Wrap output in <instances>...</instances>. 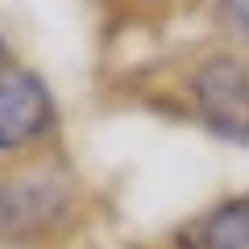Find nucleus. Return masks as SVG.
<instances>
[{
	"label": "nucleus",
	"instance_id": "obj_1",
	"mask_svg": "<svg viewBox=\"0 0 249 249\" xmlns=\"http://www.w3.org/2000/svg\"><path fill=\"white\" fill-rule=\"evenodd\" d=\"M196 108L204 124L224 142L249 145V62L212 58L196 71Z\"/></svg>",
	"mask_w": 249,
	"mask_h": 249
},
{
	"label": "nucleus",
	"instance_id": "obj_2",
	"mask_svg": "<svg viewBox=\"0 0 249 249\" xmlns=\"http://www.w3.org/2000/svg\"><path fill=\"white\" fill-rule=\"evenodd\" d=\"M50 121H54V104L37 75L29 71L0 75V150L37 142L50 129Z\"/></svg>",
	"mask_w": 249,
	"mask_h": 249
},
{
	"label": "nucleus",
	"instance_id": "obj_3",
	"mask_svg": "<svg viewBox=\"0 0 249 249\" xmlns=\"http://www.w3.org/2000/svg\"><path fill=\"white\" fill-rule=\"evenodd\" d=\"M62 199L67 196H62V187L50 175L21 178V183L17 178L0 183V232H17V229H29V224H42Z\"/></svg>",
	"mask_w": 249,
	"mask_h": 249
},
{
	"label": "nucleus",
	"instance_id": "obj_4",
	"mask_svg": "<svg viewBox=\"0 0 249 249\" xmlns=\"http://www.w3.org/2000/svg\"><path fill=\"white\" fill-rule=\"evenodd\" d=\"M199 245L204 249H249V199L220 204L199 224Z\"/></svg>",
	"mask_w": 249,
	"mask_h": 249
},
{
	"label": "nucleus",
	"instance_id": "obj_5",
	"mask_svg": "<svg viewBox=\"0 0 249 249\" xmlns=\"http://www.w3.org/2000/svg\"><path fill=\"white\" fill-rule=\"evenodd\" d=\"M220 21L237 37H249V0H220Z\"/></svg>",
	"mask_w": 249,
	"mask_h": 249
},
{
	"label": "nucleus",
	"instance_id": "obj_6",
	"mask_svg": "<svg viewBox=\"0 0 249 249\" xmlns=\"http://www.w3.org/2000/svg\"><path fill=\"white\" fill-rule=\"evenodd\" d=\"M0 58H4V46H0Z\"/></svg>",
	"mask_w": 249,
	"mask_h": 249
}]
</instances>
